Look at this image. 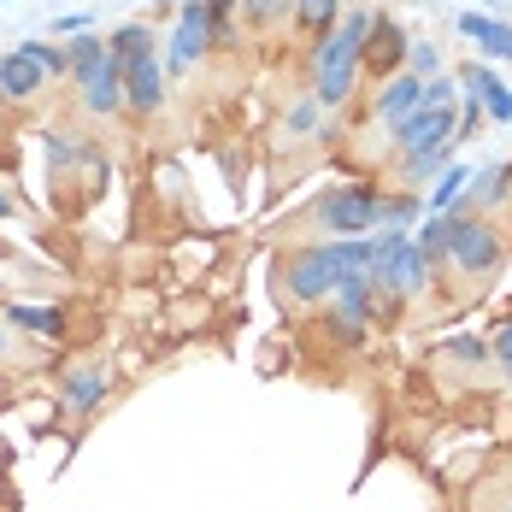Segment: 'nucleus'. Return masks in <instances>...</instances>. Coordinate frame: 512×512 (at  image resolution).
I'll return each mask as SVG.
<instances>
[{"label": "nucleus", "instance_id": "obj_1", "mask_svg": "<svg viewBox=\"0 0 512 512\" xmlns=\"http://www.w3.org/2000/svg\"><path fill=\"white\" fill-rule=\"evenodd\" d=\"M365 36H371V6H342V24L324 42H312V101L324 112H342L354 101Z\"/></svg>", "mask_w": 512, "mask_h": 512}, {"label": "nucleus", "instance_id": "obj_3", "mask_svg": "<svg viewBox=\"0 0 512 512\" xmlns=\"http://www.w3.org/2000/svg\"><path fill=\"white\" fill-rule=\"evenodd\" d=\"M430 277H436V265L412 248L407 230H377L371 236V289H377L383 307H401L412 295H424Z\"/></svg>", "mask_w": 512, "mask_h": 512}, {"label": "nucleus", "instance_id": "obj_30", "mask_svg": "<svg viewBox=\"0 0 512 512\" xmlns=\"http://www.w3.org/2000/svg\"><path fill=\"white\" fill-rule=\"evenodd\" d=\"M489 359H495L501 377H512V312L495 324V336H489Z\"/></svg>", "mask_w": 512, "mask_h": 512}, {"label": "nucleus", "instance_id": "obj_8", "mask_svg": "<svg viewBox=\"0 0 512 512\" xmlns=\"http://www.w3.org/2000/svg\"><path fill=\"white\" fill-rule=\"evenodd\" d=\"M159 106H165V59H159V42H154V48H142L124 65V112L154 118Z\"/></svg>", "mask_w": 512, "mask_h": 512}, {"label": "nucleus", "instance_id": "obj_31", "mask_svg": "<svg viewBox=\"0 0 512 512\" xmlns=\"http://www.w3.org/2000/svg\"><path fill=\"white\" fill-rule=\"evenodd\" d=\"M424 106H460V77H454V71L430 77V83H424Z\"/></svg>", "mask_w": 512, "mask_h": 512}, {"label": "nucleus", "instance_id": "obj_25", "mask_svg": "<svg viewBox=\"0 0 512 512\" xmlns=\"http://www.w3.org/2000/svg\"><path fill=\"white\" fill-rule=\"evenodd\" d=\"M159 36L148 24H124V30H112V42H106V59H118V65H130L142 48H154Z\"/></svg>", "mask_w": 512, "mask_h": 512}, {"label": "nucleus", "instance_id": "obj_18", "mask_svg": "<svg viewBox=\"0 0 512 512\" xmlns=\"http://www.w3.org/2000/svg\"><path fill=\"white\" fill-rule=\"evenodd\" d=\"M289 18H295V36L312 48V42H324V36L342 24V0H295Z\"/></svg>", "mask_w": 512, "mask_h": 512}, {"label": "nucleus", "instance_id": "obj_33", "mask_svg": "<svg viewBox=\"0 0 512 512\" xmlns=\"http://www.w3.org/2000/svg\"><path fill=\"white\" fill-rule=\"evenodd\" d=\"M12 354V324H6V318H0V359Z\"/></svg>", "mask_w": 512, "mask_h": 512}, {"label": "nucleus", "instance_id": "obj_23", "mask_svg": "<svg viewBox=\"0 0 512 512\" xmlns=\"http://www.w3.org/2000/svg\"><path fill=\"white\" fill-rule=\"evenodd\" d=\"M101 59H106V42L95 36V30H83V36H65V65H71V77H77V83H83V77H89Z\"/></svg>", "mask_w": 512, "mask_h": 512}, {"label": "nucleus", "instance_id": "obj_19", "mask_svg": "<svg viewBox=\"0 0 512 512\" xmlns=\"http://www.w3.org/2000/svg\"><path fill=\"white\" fill-rule=\"evenodd\" d=\"M471 177H477V171L454 159V165H448V171H442V177L424 189V212H460L465 195H471Z\"/></svg>", "mask_w": 512, "mask_h": 512}, {"label": "nucleus", "instance_id": "obj_29", "mask_svg": "<svg viewBox=\"0 0 512 512\" xmlns=\"http://www.w3.org/2000/svg\"><path fill=\"white\" fill-rule=\"evenodd\" d=\"M24 48L36 53V65L48 71V83H59V77H71V65H65V42H24Z\"/></svg>", "mask_w": 512, "mask_h": 512}, {"label": "nucleus", "instance_id": "obj_28", "mask_svg": "<svg viewBox=\"0 0 512 512\" xmlns=\"http://www.w3.org/2000/svg\"><path fill=\"white\" fill-rule=\"evenodd\" d=\"M289 6H295V0H242V18H248L254 30H277V24L289 18Z\"/></svg>", "mask_w": 512, "mask_h": 512}, {"label": "nucleus", "instance_id": "obj_35", "mask_svg": "<svg viewBox=\"0 0 512 512\" xmlns=\"http://www.w3.org/2000/svg\"><path fill=\"white\" fill-rule=\"evenodd\" d=\"M495 6H501V0H477V12H495Z\"/></svg>", "mask_w": 512, "mask_h": 512}, {"label": "nucleus", "instance_id": "obj_7", "mask_svg": "<svg viewBox=\"0 0 512 512\" xmlns=\"http://www.w3.org/2000/svg\"><path fill=\"white\" fill-rule=\"evenodd\" d=\"M407 48L412 36L389 18V12H371V36H365V59H359V77H377L389 83L395 71H407Z\"/></svg>", "mask_w": 512, "mask_h": 512}, {"label": "nucleus", "instance_id": "obj_32", "mask_svg": "<svg viewBox=\"0 0 512 512\" xmlns=\"http://www.w3.org/2000/svg\"><path fill=\"white\" fill-rule=\"evenodd\" d=\"M83 30H95V12H71V18L53 24V36H83Z\"/></svg>", "mask_w": 512, "mask_h": 512}, {"label": "nucleus", "instance_id": "obj_17", "mask_svg": "<svg viewBox=\"0 0 512 512\" xmlns=\"http://www.w3.org/2000/svg\"><path fill=\"white\" fill-rule=\"evenodd\" d=\"M512 201V159H495L471 177V195H465L460 212H495V206Z\"/></svg>", "mask_w": 512, "mask_h": 512}, {"label": "nucleus", "instance_id": "obj_34", "mask_svg": "<svg viewBox=\"0 0 512 512\" xmlns=\"http://www.w3.org/2000/svg\"><path fill=\"white\" fill-rule=\"evenodd\" d=\"M0 218H12V195L6 189H0Z\"/></svg>", "mask_w": 512, "mask_h": 512}, {"label": "nucleus", "instance_id": "obj_15", "mask_svg": "<svg viewBox=\"0 0 512 512\" xmlns=\"http://www.w3.org/2000/svg\"><path fill=\"white\" fill-rule=\"evenodd\" d=\"M460 89L483 101V118H489V124H512V89L495 77V71H489V59H465Z\"/></svg>", "mask_w": 512, "mask_h": 512}, {"label": "nucleus", "instance_id": "obj_36", "mask_svg": "<svg viewBox=\"0 0 512 512\" xmlns=\"http://www.w3.org/2000/svg\"><path fill=\"white\" fill-rule=\"evenodd\" d=\"M0 136H6V101H0Z\"/></svg>", "mask_w": 512, "mask_h": 512}, {"label": "nucleus", "instance_id": "obj_6", "mask_svg": "<svg viewBox=\"0 0 512 512\" xmlns=\"http://www.w3.org/2000/svg\"><path fill=\"white\" fill-rule=\"evenodd\" d=\"M454 130H460V112L454 106H418L412 118H401L389 130V148H395V159H418V154H436V148L460 142Z\"/></svg>", "mask_w": 512, "mask_h": 512}, {"label": "nucleus", "instance_id": "obj_2", "mask_svg": "<svg viewBox=\"0 0 512 512\" xmlns=\"http://www.w3.org/2000/svg\"><path fill=\"white\" fill-rule=\"evenodd\" d=\"M383 183H336L312 201V230L324 242H359L383 230Z\"/></svg>", "mask_w": 512, "mask_h": 512}, {"label": "nucleus", "instance_id": "obj_11", "mask_svg": "<svg viewBox=\"0 0 512 512\" xmlns=\"http://www.w3.org/2000/svg\"><path fill=\"white\" fill-rule=\"evenodd\" d=\"M42 89H48V71L36 65V53L24 48V42L12 53H0V101L30 106V101H42Z\"/></svg>", "mask_w": 512, "mask_h": 512}, {"label": "nucleus", "instance_id": "obj_13", "mask_svg": "<svg viewBox=\"0 0 512 512\" xmlns=\"http://www.w3.org/2000/svg\"><path fill=\"white\" fill-rule=\"evenodd\" d=\"M0 318H6L12 330L36 336V342H65V330H71V312L53 307V301H6Z\"/></svg>", "mask_w": 512, "mask_h": 512}, {"label": "nucleus", "instance_id": "obj_26", "mask_svg": "<svg viewBox=\"0 0 512 512\" xmlns=\"http://www.w3.org/2000/svg\"><path fill=\"white\" fill-rule=\"evenodd\" d=\"M283 130H289V136H318V130H324V106L312 101H295L289 106V112H283Z\"/></svg>", "mask_w": 512, "mask_h": 512}, {"label": "nucleus", "instance_id": "obj_20", "mask_svg": "<svg viewBox=\"0 0 512 512\" xmlns=\"http://www.w3.org/2000/svg\"><path fill=\"white\" fill-rule=\"evenodd\" d=\"M448 242H454V212H424L412 224V248L430 265H448Z\"/></svg>", "mask_w": 512, "mask_h": 512}, {"label": "nucleus", "instance_id": "obj_5", "mask_svg": "<svg viewBox=\"0 0 512 512\" xmlns=\"http://www.w3.org/2000/svg\"><path fill=\"white\" fill-rule=\"evenodd\" d=\"M277 289H283L295 307H324V301L336 295V271H330L324 242H301V248H289L283 265H277Z\"/></svg>", "mask_w": 512, "mask_h": 512}, {"label": "nucleus", "instance_id": "obj_22", "mask_svg": "<svg viewBox=\"0 0 512 512\" xmlns=\"http://www.w3.org/2000/svg\"><path fill=\"white\" fill-rule=\"evenodd\" d=\"M418 218H424V195H412V189H389L383 195V230H407L412 236Z\"/></svg>", "mask_w": 512, "mask_h": 512}, {"label": "nucleus", "instance_id": "obj_27", "mask_svg": "<svg viewBox=\"0 0 512 512\" xmlns=\"http://www.w3.org/2000/svg\"><path fill=\"white\" fill-rule=\"evenodd\" d=\"M407 71L430 83V77H442V71H448V59H442V48H436V42H412V48H407Z\"/></svg>", "mask_w": 512, "mask_h": 512}, {"label": "nucleus", "instance_id": "obj_16", "mask_svg": "<svg viewBox=\"0 0 512 512\" xmlns=\"http://www.w3.org/2000/svg\"><path fill=\"white\" fill-rule=\"evenodd\" d=\"M418 106H424V77L395 71L389 83H377V106H371V112H377V124H389V130H395V124H401V118H412Z\"/></svg>", "mask_w": 512, "mask_h": 512}, {"label": "nucleus", "instance_id": "obj_21", "mask_svg": "<svg viewBox=\"0 0 512 512\" xmlns=\"http://www.w3.org/2000/svg\"><path fill=\"white\" fill-rule=\"evenodd\" d=\"M436 365H460V371H483V365H495V359H489V336H477V330H454V336L436 348Z\"/></svg>", "mask_w": 512, "mask_h": 512}, {"label": "nucleus", "instance_id": "obj_12", "mask_svg": "<svg viewBox=\"0 0 512 512\" xmlns=\"http://www.w3.org/2000/svg\"><path fill=\"white\" fill-rule=\"evenodd\" d=\"M454 24H460V36L471 42L477 59H512V24L501 18V12H477V6H465Z\"/></svg>", "mask_w": 512, "mask_h": 512}, {"label": "nucleus", "instance_id": "obj_9", "mask_svg": "<svg viewBox=\"0 0 512 512\" xmlns=\"http://www.w3.org/2000/svg\"><path fill=\"white\" fill-rule=\"evenodd\" d=\"M212 53V30H206V0H183L177 6V24H171V59L165 71H195Z\"/></svg>", "mask_w": 512, "mask_h": 512}, {"label": "nucleus", "instance_id": "obj_14", "mask_svg": "<svg viewBox=\"0 0 512 512\" xmlns=\"http://www.w3.org/2000/svg\"><path fill=\"white\" fill-rule=\"evenodd\" d=\"M77 101L89 118H112V112H124V65L118 59H101L83 83H77Z\"/></svg>", "mask_w": 512, "mask_h": 512}, {"label": "nucleus", "instance_id": "obj_10", "mask_svg": "<svg viewBox=\"0 0 512 512\" xmlns=\"http://www.w3.org/2000/svg\"><path fill=\"white\" fill-rule=\"evenodd\" d=\"M106 395H112V371L95 365V359H77V365L59 371V401H65V412L89 418V412L106 407Z\"/></svg>", "mask_w": 512, "mask_h": 512}, {"label": "nucleus", "instance_id": "obj_24", "mask_svg": "<svg viewBox=\"0 0 512 512\" xmlns=\"http://www.w3.org/2000/svg\"><path fill=\"white\" fill-rule=\"evenodd\" d=\"M236 12H242V0H206V30H212V53L236 48Z\"/></svg>", "mask_w": 512, "mask_h": 512}, {"label": "nucleus", "instance_id": "obj_4", "mask_svg": "<svg viewBox=\"0 0 512 512\" xmlns=\"http://www.w3.org/2000/svg\"><path fill=\"white\" fill-rule=\"evenodd\" d=\"M501 259H507V230H501L489 212H454L448 265H454L460 277H471V283H483V277L501 271Z\"/></svg>", "mask_w": 512, "mask_h": 512}]
</instances>
